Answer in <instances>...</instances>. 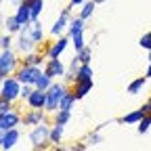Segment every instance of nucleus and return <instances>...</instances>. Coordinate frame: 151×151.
I'll use <instances>...</instances> for the list:
<instances>
[{
	"mask_svg": "<svg viewBox=\"0 0 151 151\" xmlns=\"http://www.w3.org/2000/svg\"><path fill=\"white\" fill-rule=\"evenodd\" d=\"M13 34H4L2 38H0V48L2 50H9V48H13Z\"/></svg>",
	"mask_w": 151,
	"mask_h": 151,
	"instance_id": "obj_32",
	"label": "nucleus"
},
{
	"mask_svg": "<svg viewBox=\"0 0 151 151\" xmlns=\"http://www.w3.org/2000/svg\"><path fill=\"white\" fill-rule=\"evenodd\" d=\"M27 4L32 6V17H34V21L42 17V11H44V0H32V2H27Z\"/></svg>",
	"mask_w": 151,
	"mask_h": 151,
	"instance_id": "obj_28",
	"label": "nucleus"
},
{
	"mask_svg": "<svg viewBox=\"0 0 151 151\" xmlns=\"http://www.w3.org/2000/svg\"><path fill=\"white\" fill-rule=\"evenodd\" d=\"M149 101H151V97H149Z\"/></svg>",
	"mask_w": 151,
	"mask_h": 151,
	"instance_id": "obj_42",
	"label": "nucleus"
},
{
	"mask_svg": "<svg viewBox=\"0 0 151 151\" xmlns=\"http://www.w3.org/2000/svg\"><path fill=\"white\" fill-rule=\"evenodd\" d=\"M46 101H48V94H46V90L34 88V92L27 97L25 105H27L29 109H44V107H46Z\"/></svg>",
	"mask_w": 151,
	"mask_h": 151,
	"instance_id": "obj_12",
	"label": "nucleus"
},
{
	"mask_svg": "<svg viewBox=\"0 0 151 151\" xmlns=\"http://www.w3.org/2000/svg\"><path fill=\"white\" fill-rule=\"evenodd\" d=\"M147 76H141V78H137V80H132L130 84H128V94H139V92H143V88H145V84H147Z\"/></svg>",
	"mask_w": 151,
	"mask_h": 151,
	"instance_id": "obj_22",
	"label": "nucleus"
},
{
	"mask_svg": "<svg viewBox=\"0 0 151 151\" xmlns=\"http://www.w3.org/2000/svg\"><path fill=\"white\" fill-rule=\"evenodd\" d=\"M50 128L52 126H48L46 122L38 124V126H32L27 139H29V143H32L34 149H46L50 145Z\"/></svg>",
	"mask_w": 151,
	"mask_h": 151,
	"instance_id": "obj_3",
	"label": "nucleus"
},
{
	"mask_svg": "<svg viewBox=\"0 0 151 151\" xmlns=\"http://www.w3.org/2000/svg\"><path fill=\"white\" fill-rule=\"evenodd\" d=\"M19 139H21V132H19V128H11V130H4V132H0V149L2 151H9L13 149Z\"/></svg>",
	"mask_w": 151,
	"mask_h": 151,
	"instance_id": "obj_11",
	"label": "nucleus"
},
{
	"mask_svg": "<svg viewBox=\"0 0 151 151\" xmlns=\"http://www.w3.org/2000/svg\"><path fill=\"white\" fill-rule=\"evenodd\" d=\"M78 69H80V59H78V57H73V59L69 61V65H67V71H65V78H63V80H65L67 84H73Z\"/></svg>",
	"mask_w": 151,
	"mask_h": 151,
	"instance_id": "obj_17",
	"label": "nucleus"
},
{
	"mask_svg": "<svg viewBox=\"0 0 151 151\" xmlns=\"http://www.w3.org/2000/svg\"><path fill=\"white\" fill-rule=\"evenodd\" d=\"M151 128V113H145L143 120L137 124V130H139V134H145V132H149Z\"/></svg>",
	"mask_w": 151,
	"mask_h": 151,
	"instance_id": "obj_30",
	"label": "nucleus"
},
{
	"mask_svg": "<svg viewBox=\"0 0 151 151\" xmlns=\"http://www.w3.org/2000/svg\"><path fill=\"white\" fill-rule=\"evenodd\" d=\"M92 76H94L92 65H90V63H80V69H78V73H76V82H82V80H92Z\"/></svg>",
	"mask_w": 151,
	"mask_h": 151,
	"instance_id": "obj_20",
	"label": "nucleus"
},
{
	"mask_svg": "<svg viewBox=\"0 0 151 151\" xmlns=\"http://www.w3.org/2000/svg\"><path fill=\"white\" fill-rule=\"evenodd\" d=\"M69 44H71V36H69V34H67V36H59L52 44L44 46V55L48 57V59H59V57L67 50Z\"/></svg>",
	"mask_w": 151,
	"mask_h": 151,
	"instance_id": "obj_7",
	"label": "nucleus"
},
{
	"mask_svg": "<svg viewBox=\"0 0 151 151\" xmlns=\"http://www.w3.org/2000/svg\"><path fill=\"white\" fill-rule=\"evenodd\" d=\"M69 90V84L65 80H55L52 86L46 90L48 94V101H46V113H55V111H59V101L63 99V94Z\"/></svg>",
	"mask_w": 151,
	"mask_h": 151,
	"instance_id": "obj_2",
	"label": "nucleus"
},
{
	"mask_svg": "<svg viewBox=\"0 0 151 151\" xmlns=\"http://www.w3.org/2000/svg\"><path fill=\"white\" fill-rule=\"evenodd\" d=\"M143 116H145V111H143V107H139V109H134V111H130V113H126L124 118H120V124H139L141 120H143Z\"/></svg>",
	"mask_w": 151,
	"mask_h": 151,
	"instance_id": "obj_18",
	"label": "nucleus"
},
{
	"mask_svg": "<svg viewBox=\"0 0 151 151\" xmlns=\"http://www.w3.org/2000/svg\"><path fill=\"white\" fill-rule=\"evenodd\" d=\"M42 71H44V67L21 63V65H19V69L15 71V76H17V80L21 82V84H34V86H36V80L40 78V73H42Z\"/></svg>",
	"mask_w": 151,
	"mask_h": 151,
	"instance_id": "obj_6",
	"label": "nucleus"
},
{
	"mask_svg": "<svg viewBox=\"0 0 151 151\" xmlns=\"http://www.w3.org/2000/svg\"><path fill=\"white\" fill-rule=\"evenodd\" d=\"M38 44L36 42V36H34V32H32V27L29 25H25L21 32L17 34V40H15V50L19 52V55H27V52H32V50H38Z\"/></svg>",
	"mask_w": 151,
	"mask_h": 151,
	"instance_id": "obj_4",
	"label": "nucleus"
},
{
	"mask_svg": "<svg viewBox=\"0 0 151 151\" xmlns=\"http://www.w3.org/2000/svg\"><path fill=\"white\" fill-rule=\"evenodd\" d=\"M76 101H78V97H76L73 90L69 88V90L63 94V99L59 101V109H67V111H71V109H73V105H76Z\"/></svg>",
	"mask_w": 151,
	"mask_h": 151,
	"instance_id": "obj_19",
	"label": "nucleus"
},
{
	"mask_svg": "<svg viewBox=\"0 0 151 151\" xmlns=\"http://www.w3.org/2000/svg\"><path fill=\"white\" fill-rule=\"evenodd\" d=\"M63 130H65L63 124H52V128H50V145L59 147V143L63 141Z\"/></svg>",
	"mask_w": 151,
	"mask_h": 151,
	"instance_id": "obj_21",
	"label": "nucleus"
},
{
	"mask_svg": "<svg viewBox=\"0 0 151 151\" xmlns=\"http://www.w3.org/2000/svg\"><path fill=\"white\" fill-rule=\"evenodd\" d=\"M15 107V103L13 101H6V99H0V113H6V111H11Z\"/></svg>",
	"mask_w": 151,
	"mask_h": 151,
	"instance_id": "obj_36",
	"label": "nucleus"
},
{
	"mask_svg": "<svg viewBox=\"0 0 151 151\" xmlns=\"http://www.w3.org/2000/svg\"><path fill=\"white\" fill-rule=\"evenodd\" d=\"M71 149H78V151H84V149H88V143L84 141V143H78V145H73Z\"/></svg>",
	"mask_w": 151,
	"mask_h": 151,
	"instance_id": "obj_37",
	"label": "nucleus"
},
{
	"mask_svg": "<svg viewBox=\"0 0 151 151\" xmlns=\"http://www.w3.org/2000/svg\"><path fill=\"white\" fill-rule=\"evenodd\" d=\"M44 71L50 76L52 80H63L65 78V71H67V65L61 61V57H59V59H46Z\"/></svg>",
	"mask_w": 151,
	"mask_h": 151,
	"instance_id": "obj_9",
	"label": "nucleus"
},
{
	"mask_svg": "<svg viewBox=\"0 0 151 151\" xmlns=\"http://www.w3.org/2000/svg\"><path fill=\"white\" fill-rule=\"evenodd\" d=\"M4 27H6L9 34H19V32L23 29V25L17 21V17H15V15H9V17L4 19Z\"/></svg>",
	"mask_w": 151,
	"mask_h": 151,
	"instance_id": "obj_24",
	"label": "nucleus"
},
{
	"mask_svg": "<svg viewBox=\"0 0 151 151\" xmlns=\"http://www.w3.org/2000/svg\"><path fill=\"white\" fill-rule=\"evenodd\" d=\"M139 46H141V48H145V50H151V32H147V34H143V36H141Z\"/></svg>",
	"mask_w": 151,
	"mask_h": 151,
	"instance_id": "obj_33",
	"label": "nucleus"
},
{
	"mask_svg": "<svg viewBox=\"0 0 151 151\" xmlns=\"http://www.w3.org/2000/svg\"><path fill=\"white\" fill-rule=\"evenodd\" d=\"M19 124H23V113H19L15 107L11 111H6V113H0V132L17 128Z\"/></svg>",
	"mask_w": 151,
	"mask_h": 151,
	"instance_id": "obj_8",
	"label": "nucleus"
},
{
	"mask_svg": "<svg viewBox=\"0 0 151 151\" xmlns=\"http://www.w3.org/2000/svg\"><path fill=\"white\" fill-rule=\"evenodd\" d=\"M86 143H88V147H94V145H99V143H101V137H99V130H94L92 134H88Z\"/></svg>",
	"mask_w": 151,
	"mask_h": 151,
	"instance_id": "obj_35",
	"label": "nucleus"
},
{
	"mask_svg": "<svg viewBox=\"0 0 151 151\" xmlns=\"http://www.w3.org/2000/svg\"><path fill=\"white\" fill-rule=\"evenodd\" d=\"M15 17H17V21L21 23L23 27L29 25V23L34 21V17H32V6H29L27 2H21V4L17 6V11H15Z\"/></svg>",
	"mask_w": 151,
	"mask_h": 151,
	"instance_id": "obj_14",
	"label": "nucleus"
},
{
	"mask_svg": "<svg viewBox=\"0 0 151 151\" xmlns=\"http://www.w3.org/2000/svg\"><path fill=\"white\" fill-rule=\"evenodd\" d=\"M94 2H97V4H103V2H107V0H94Z\"/></svg>",
	"mask_w": 151,
	"mask_h": 151,
	"instance_id": "obj_40",
	"label": "nucleus"
},
{
	"mask_svg": "<svg viewBox=\"0 0 151 151\" xmlns=\"http://www.w3.org/2000/svg\"><path fill=\"white\" fill-rule=\"evenodd\" d=\"M145 76H147V78L151 80V61H149V67H147V73H145Z\"/></svg>",
	"mask_w": 151,
	"mask_h": 151,
	"instance_id": "obj_39",
	"label": "nucleus"
},
{
	"mask_svg": "<svg viewBox=\"0 0 151 151\" xmlns=\"http://www.w3.org/2000/svg\"><path fill=\"white\" fill-rule=\"evenodd\" d=\"M69 120H71V111H67V109H59V111L52 113V122L55 124H63L65 126Z\"/></svg>",
	"mask_w": 151,
	"mask_h": 151,
	"instance_id": "obj_26",
	"label": "nucleus"
},
{
	"mask_svg": "<svg viewBox=\"0 0 151 151\" xmlns=\"http://www.w3.org/2000/svg\"><path fill=\"white\" fill-rule=\"evenodd\" d=\"M34 88H36L34 84H23L21 86V101H27V97L34 92Z\"/></svg>",
	"mask_w": 151,
	"mask_h": 151,
	"instance_id": "obj_34",
	"label": "nucleus"
},
{
	"mask_svg": "<svg viewBox=\"0 0 151 151\" xmlns=\"http://www.w3.org/2000/svg\"><path fill=\"white\" fill-rule=\"evenodd\" d=\"M21 65V59H19V52L9 48L0 52V80L9 78V76H15V71Z\"/></svg>",
	"mask_w": 151,
	"mask_h": 151,
	"instance_id": "obj_1",
	"label": "nucleus"
},
{
	"mask_svg": "<svg viewBox=\"0 0 151 151\" xmlns=\"http://www.w3.org/2000/svg\"><path fill=\"white\" fill-rule=\"evenodd\" d=\"M147 59H149V61H151V50H147Z\"/></svg>",
	"mask_w": 151,
	"mask_h": 151,
	"instance_id": "obj_41",
	"label": "nucleus"
},
{
	"mask_svg": "<svg viewBox=\"0 0 151 151\" xmlns=\"http://www.w3.org/2000/svg\"><path fill=\"white\" fill-rule=\"evenodd\" d=\"M84 2H86V0H69V4H71L73 9H76V6H82Z\"/></svg>",
	"mask_w": 151,
	"mask_h": 151,
	"instance_id": "obj_38",
	"label": "nucleus"
},
{
	"mask_svg": "<svg viewBox=\"0 0 151 151\" xmlns=\"http://www.w3.org/2000/svg\"><path fill=\"white\" fill-rule=\"evenodd\" d=\"M71 4L67 6V9H63L61 13H59V17H57V21L52 23V27H50V36H55V38H59V36H63V32H67V27H69V13H71Z\"/></svg>",
	"mask_w": 151,
	"mask_h": 151,
	"instance_id": "obj_10",
	"label": "nucleus"
},
{
	"mask_svg": "<svg viewBox=\"0 0 151 151\" xmlns=\"http://www.w3.org/2000/svg\"><path fill=\"white\" fill-rule=\"evenodd\" d=\"M46 122V109H25L23 113V126H38Z\"/></svg>",
	"mask_w": 151,
	"mask_h": 151,
	"instance_id": "obj_13",
	"label": "nucleus"
},
{
	"mask_svg": "<svg viewBox=\"0 0 151 151\" xmlns=\"http://www.w3.org/2000/svg\"><path fill=\"white\" fill-rule=\"evenodd\" d=\"M71 90H73V94L78 97V101L80 99H84L86 94L92 90V80H82V82H73V86H71Z\"/></svg>",
	"mask_w": 151,
	"mask_h": 151,
	"instance_id": "obj_16",
	"label": "nucleus"
},
{
	"mask_svg": "<svg viewBox=\"0 0 151 151\" xmlns=\"http://www.w3.org/2000/svg\"><path fill=\"white\" fill-rule=\"evenodd\" d=\"M21 82L17 80V76H9V78L2 80V86H0V99H6V101H13L17 103L21 99Z\"/></svg>",
	"mask_w": 151,
	"mask_h": 151,
	"instance_id": "obj_5",
	"label": "nucleus"
},
{
	"mask_svg": "<svg viewBox=\"0 0 151 151\" xmlns=\"http://www.w3.org/2000/svg\"><path fill=\"white\" fill-rule=\"evenodd\" d=\"M52 82H55V80L50 78V76H48L46 71H42V73H40V78L36 80V88H40V90H48V88L52 86Z\"/></svg>",
	"mask_w": 151,
	"mask_h": 151,
	"instance_id": "obj_27",
	"label": "nucleus"
},
{
	"mask_svg": "<svg viewBox=\"0 0 151 151\" xmlns=\"http://www.w3.org/2000/svg\"><path fill=\"white\" fill-rule=\"evenodd\" d=\"M71 46H73L76 52L82 50V48L86 46V42H84V32H78V34H73V36H71Z\"/></svg>",
	"mask_w": 151,
	"mask_h": 151,
	"instance_id": "obj_29",
	"label": "nucleus"
},
{
	"mask_svg": "<svg viewBox=\"0 0 151 151\" xmlns=\"http://www.w3.org/2000/svg\"><path fill=\"white\" fill-rule=\"evenodd\" d=\"M78 32H84V19H82V17H73V19H69L67 34L73 36V34H78Z\"/></svg>",
	"mask_w": 151,
	"mask_h": 151,
	"instance_id": "obj_25",
	"label": "nucleus"
},
{
	"mask_svg": "<svg viewBox=\"0 0 151 151\" xmlns=\"http://www.w3.org/2000/svg\"><path fill=\"white\" fill-rule=\"evenodd\" d=\"M76 57L80 59V63H90V61H92V50H90L88 46H84L82 50L76 52Z\"/></svg>",
	"mask_w": 151,
	"mask_h": 151,
	"instance_id": "obj_31",
	"label": "nucleus"
},
{
	"mask_svg": "<svg viewBox=\"0 0 151 151\" xmlns=\"http://www.w3.org/2000/svg\"><path fill=\"white\" fill-rule=\"evenodd\" d=\"M94 9H97V2H94V0H86V2L80 6V11H78V17H82L84 21H86V19H90V17H92Z\"/></svg>",
	"mask_w": 151,
	"mask_h": 151,
	"instance_id": "obj_23",
	"label": "nucleus"
},
{
	"mask_svg": "<svg viewBox=\"0 0 151 151\" xmlns=\"http://www.w3.org/2000/svg\"><path fill=\"white\" fill-rule=\"evenodd\" d=\"M46 59H48V57L44 55V50H42V52H40V50H32V52L23 55L21 63H25V65H38V67H44Z\"/></svg>",
	"mask_w": 151,
	"mask_h": 151,
	"instance_id": "obj_15",
	"label": "nucleus"
}]
</instances>
